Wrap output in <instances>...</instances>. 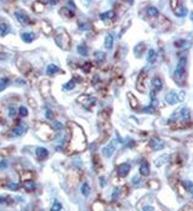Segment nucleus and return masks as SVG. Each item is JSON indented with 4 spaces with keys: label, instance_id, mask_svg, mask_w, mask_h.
<instances>
[{
    "label": "nucleus",
    "instance_id": "nucleus-1",
    "mask_svg": "<svg viewBox=\"0 0 193 211\" xmlns=\"http://www.w3.org/2000/svg\"><path fill=\"white\" fill-rule=\"evenodd\" d=\"M71 130V141H69V149L72 152H83L86 148V136L84 130L75 123H69Z\"/></svg>",
    "mask_w": 193,
    "mask_h": 211
},
{
    "label": "nucleus",
    "instance_id": "nucleus-2",
    "mask_svg": "<svg viewBox=\"0 0 193 211\" xmlns=\"http://www.w3.org/2000/svg\"><path fill=\"white\" fill-rule=\"evenodd\" d=\"M186 66H187V57L183 55L180 57L177 67L174 72V80L177 85L180 86H185L187 83V70H186Z\"/></svg>",
    "mask_w": 193,
    "mask_h": 211
},
{
    "label": "nucleus",
    "instance_id": "nucleus-3",
    "mask_svg": "<svg viewBox=\"0 0 193 211\" xmlns=\"http://www.w3.org/2000/svg\"><path fill=\"white\" fill-rule=\"evenodd\" d=\"M55 41L62 50H69L72 46L71 35L64 28H57L55 32Z\"/></svg>",
    "mask_w": 193,
    "mask_h": 211
},
{
    "label": "nucleus",
    "instance_id": "nucleus-4",
    "mask_svg": "<svg viewBox=\"0 0 193 211\" xmlns=\"http://www.w3.org/2000/svg\"><path fill=\"white\" fill-rule=\"evenodd\" d=\"M37 133L38 136L44 138V140H51L53 137V130L49 124L45 123H39L37 126Z\"/></svg>",
    "mask_w": 193,
    "mask_h": 211
},
{
    "label": "nucleus",
    "instance_id": "nucleus-5",
    "mask_svg": "<svg viewBox=\"0 0 193 211\" xmlns=\"http://www.w3.org/2000/svg\"><path fill=\"white\" fill-rule=\"evenodd\" d=\"M146 80H147V72L141 70L137 77V80H136V90L145 93L146 92Z\"/></svg>",
    "mask_w": 193,
    "mask_h": 211
},
{
    "label": "nucleus",
    "instance_id": "nucleus-6",
    "mask_svg": "<svg viewBox=\"0 0 193 211\" xmlns=\"http://www.w3.org/2000/svg\"><path fill=\"white\" fill-rule=\"evenodd\" d=\"M17 67H18V69L21 70L22 74H24V75H27V77L29 78V75L32 74V70H33L29 62H27V61L23 60V58H18V60H17Z\"/></svg>",
    "mask_w": 193,
    "mask_h": 211
},
{
    "label": "nucleus",
    "instance_id": "nucleus-7",
    "mask_svg": "<svg viewBox=\"0 0 193 211\" xmlns=\"http://www.w3.org/2000/svg\"><path fill=\"white\" fill-rule=\"evenodd\" d=\"M157 24L154 26V27H157V28H159V29L162 30H168L170 27H171V22L168 20L165 16H163L159 13V16L157 17Z\"/></svg>",
    "mask_w": 193,
    "mask_h": 211
},
{
    "label": "nucleus",
    "instance_id": "nucleus-8",
    "mask_svg": "<svg viewBox=\"0 0 193 211\" xmlns=\"http://www.w3.org/2000/svg\"><path fill=\"white\" fill-rule=\"evenodd\" d=\"M117 149V141L112 140V142H109L106 147L102 148V154L106 157V158H111L113 155V153Z\"/></svg>",
    "mask_w": 193,
    "mask_h": 211
},
{
    "label": "nucleus",
    "instance_id": "nucleus-9",
    "mask_svg": "<svg viewBox=\"0 0 193 211\" xmlns=\"http://www.w3.org/2000/svg\"><path fill=\"white\" fill-rule=\"evenodd\" d=\"M179 101H181L180 98V93H177L176 91H169L168 93H166V96H165V102L168 103V104H170V106H173V104H176Z\"/></svg>",
    "mask_w": 193,
    "mask_h": 211
},
{
    "label": "nucleus",
    "instance_id": "nucleus-10",
    "mask_svg": "<svg viewBox=\"0 0 193 211\" xmlns=\"http://www.w3.org/2000/svg\"><path fill=\"white\" fill-rule=\"evenodd\" d=\"M77 102H78V103H81V104H84V106L91 107V106L95 104L96 100H95V98H92L91 96H88V95H80V96L77 98Z\"/></svg>",
    "mask_w": 193,
    "mask_h": 211
},
{
    "label": "nucleus",
    "instance_id": "nucleus-11",
    "mask_svg": "<svg viewBox=\"0 0 193 211\" xmlns=\"http://www.w3.org/2000/svg\"><path fill=\"white\" fill-rule=\"evenodd\" d=\"M39 90L43 97H48L49 93H50V81L49 80H43L40 83V86H39Z\"/></svg>",
    "mask_w": 193,
    "mask_h": 211
},
{
    "label": "nucleus",
    "instance_id": "nucleus-12",
    "mask_svg": "<svg viewBox=\"0 0 193 211\" xmlns=\"http://www.w3.org/2000/svg\"><path fill=\"white\" fill-rule=\"evenodd\" d=\"M128 101H129V104H130V107H131L134 111H137L139 108H140V102L139 100L136 98V96L131 93V92H128Z\"/></svg>",
    "mask_w": 193,
    "mask_h": 211
},
{
    "label": "nucleus",
    "instance_id": "nucleus-13",
    "mask_svg": "<svg viewBox=\"0 0 193 211\" xmlns=\"http://www.w3.org/2000/svg\"><path fill=\"white\" fill-rule=\"evenodd\" d=\"M130 169H131L130 164H128V163L120 164V165L118 166V175H119L120 177H125V176H128V173L130 172Z\"/></svg>",
    "mask_w": 193,
    "mask_h": 211
},
{
    "label": "nucleus",
    "instance_id": "nucleus-14",
    "mask_svg": "<svg viewBox=\"0 0 193 211\" xmlns=\"http://www.w3.org/2000/svg\"><path fill=\"white\" fill-rule=\"evenodd\" d=\"M163 89V80L160 79V77L155 75L152 79V90L154 92H159Z\"/></svg>",
    "mask_w": 193,
    "mask_h": 211
},
{
    "label": "nucleus",
    "instance_id": "nucleus-15",
    "mask_svg": "<svg viewBox=\"0 0 193 211\" xmlns=\"http://www.w3.org/2000/svg\"><path fill=\"white\" fill-rule=\"evenodd\" d=\"M15 16H16V18L17 21L22 23V24H28V23H31V20H29V17L26 15V13H23V12H21V11H17V12H15Z\"/></svg>",
    "mask_w": 193,
    "mask_h": 211
},
{
    "label": "nucleus",
    "instance_id": "nucleus-16",
    "mask_svg": "<svg viewBox=\"0 0 193 211\" xmlns=\"http://www.w3.org/2000/svg\"><path fill=\"white\" fill-rule=\"evenodd\" d=\"M26 131H27V125H26V124H20V125H17L13 130L11 131V135H12V136H21V135H23Z\"/></svg>",
    "mask_w": 193,
    "mask_h": 211
},
{
    "label": "nucleus",
    "instance_id": "nucleus-17",
    "mask_svg": "<svg viewBox=\"0 0 193 211\" xmlns=\"http://www.w3.org/2000/svg\"><path fill=\"white\" fill-rule=\"evenodd\" d=\"M150 147L152 148L153 151H159L164 147V143L159 138H152L150 141Z\"/></svg>",
    "mask_w": 193,
    "mask_h": 211
},
{
    "label": "nucleus",
    "instance_id": "nucleus-18",
    "mask_svg": "<svg viewBox=\"0 0 193 211\" xmlns=\"http://www.w3.org/2000/svg\"><path fill=\"white\" fill-rule=\"evenodd\" d=\"M41 32L48 37L52 34V27L48 21H41Z\"/></svg>",
    "mask_w": 193,
    "mask_h": 211
},
{
    "label": "nucleus",
    "instance_id": "nucleus-19",
    "mask_svg": "<svg viewBox=\"0 0 193 211\" xmlns=\"http://www.w3.org/2000/svg\"><path fill=\"white\" fill-rule=\"evenodd\" d=\"M60 15H61L62 17H64V18L71 20V18L74 17V11L72 10V9H68V8H62L61 10H60Z\"/></svg>",
    "mask_w": 193,
    "mask_h": 211
},
{
    "label": "nucleus",
    "instance_id": "nucleus-20",
    "mask_svg": "<svg viewBox=\"0 0 193 211\" xmlns=\"http://www.w3.org/2000/svg\"><path fill=\"white\" fill-rule=\"evenodd\" d=\"M35 154H37V158L40 159V160H44V159H46V158L49 157V152H48V149H45V148H43V147L37 148Z\"/></svg>",
    "mask_w": 193,
    "mask_h": 211
},
{
    "label": "nucleus",
    "instance_id": "nucleus-21",
    "mask_svg": "<svg viewBox=\"0 0 193 211\" xmlns=\"http://www.w3.org/2000/svg\"><path fill=\"white\" fill-rule=\"evenodd\" d=\"M114 17H115V12L114 11H107V12H103V13L100 15V18L102 21H104V22H108V21L112 22V20H114Z\"/></svg>",
    "mask_w": 193,
    "mask_h": 211
},
{
    "label": "nucleus",
    "instance_id": "nucleus-22",
    "mask_svg": "<svg viewBox=\"0 0 193 211\" xmlns=\"http://www.w3.org/2000/svg\"><path fill=\"white\" fill-rule=\"evenodd\" d=\"M33 11L34 12H37V13H41V12H44V9H45V5H44V3L40 1V0H37V1H34V4H33Z\"/></svg>",
    "mask_w": 193,
    "mask_h": 211
},
{
    "label": "nucleus",
    "instance_id": "nucleus-23",
    "mask_svg": "<svg viewBox=\"0 0 193 211\" xmlns=\"http://www.w3.org/2000/svg\"><path fill=\"white\" fill-rule=\"evenodd\" d=\"M173 12L177 17H183V16L187 15V8H185L183 5H180V6H177L175 10H173Z\"/></svg>",
    "mask_w": 193,
    "mask_h": 211
},
{
    "label": "nucleus",
    "instance_id": "nucleus-24",
    "mask_svg": "<svg viewBox=\"0 0 193 211\" xmlns=\"http://www.w3.org/2000/svg\"><path fill=\"white\" fill-rule=\"evenodd\" d=\"M113 43H114V38H113L112 34H107L106 38H104V48L107 50H111L113 46Z\"/></svg>",
    "mask_w": 193,
    "mask_h": 211
},
{
    "label": "nucleus",
    "instance_id": "nucleus-25",
    "mask_svg": "<svg viewBox=\"0 0 193 211\" xmlns=\"http://www.w3.org/2000/svg\"><path fill=\"white\" fill-rule=\"evenodd\" d=\"M145 50H146V45H145V43H140V44H137V45H136V48L134 49V52H135V55H136L137 57H141Z\"/></svg>",
    "mask_w": 193,
    "mask_h": 211
},
{
    "label": "nucleus",
    "instance_id": "nucleus-26",
    "mask_svg": "<svg viewBox=\"0 0 193 211\" xmlns=\"http://www.w3.org/2000/svg\"><path fill=\"white\" fill-rule=\"evenodd\" d=\"M147 16L150 17V18H152V20H157V17L159 16V11L157 10L155 8H148L147 9Z\"/></svg>",
    "mask_w": 193,
    "mask_h": 211
},
{
    "label": "nucleus",
    "instance_id": "nucleus-27",
    "mask_svg": "<svg viewBox=\"0 0 193 211\" xmlns=\"http://www.w3.org/2000/svg\"><path fill=\"white\" fill-rule=\"evenodd\" d=\"M140 173L142 176H148L150 175V165L147 161H142L141 166H140Z\"/></svg>",
    "mask_w": 193,
    "mask_h": 211
},
{
    "label": "nucleus",
    "instance_id": "nucleus-28",
    "mask_svg": "<svg viewBox=\"0 0 193 211\" xmlns=\"http://www.w3.org/2000/svg\"><path fill=\"white\" fill-rule=\"evenodd\" d=\"M21 38H22V40L24 41V43H32L35 39V34L34 33H22Z\"/></svg>",
    "mask_w": 193,
    "mask_h": 211
},
{
    "label": "nucleus",
    "instance_id": "nucleus-29",
    "mask_svg": "<svg viewBox=\"0 0 193 211\" xmlns=\"http://www.w3.org/2000/svg\"><path fill=\"white\" fill-rule=\"evenodd\" d=\"M9 30H10L9 24L4 21H0V35H6L9 33Z\"/></svg>",
    "mask_w": 193,
    "mask_h": 211
},
{
    "label": "nucleus",
    "instance_id": "nucleus-30",
    "mask_svg": "<svg viewBox=\"0 0 193 211\" xmlns=\"http://www.w3.org/2000/svg\"><path fill=\"white\" fill-rule=\"evenodd\" d=\"M174 46L177 49H187L190 46V43L186 40H177L174 43Z\"/></svg>",
    "mask_w": 193,
    "mask_h": 211
},
{
    "label": "nucleus",
    "instance_id": "nucleus-31",
    "mask_svg": "<svg viewBox=\"0 0 193 211\" xmlns=\"http://www.w3.org/2000/svg\"><path fill=\"white\" fill-rule=\"evenodd\" d=\"M157 60V52L151 49V50H148V53H147V61L150 62V63H154Z\"/></svg>",
    "mask_w": 193,
    "mask_h": 211
},
{
    "label": "nucleus",
    "instance_id": "nucleus-32",
    "mask_svg": "<svg viewBox=\"0 0 193 211\" xmlns=\"http://www.w3.org/2000/svg\"><path fill=\"white\" fill-rule=\"evenodd\" d=\"M23 187H24V189L28 192H32L35 189V183L33 181H24V183H23Z\"/></svg>",
    "mask_w": 193,
    "mask_h": 211
},
{
    "label": "nucleus",
    "instance_id": "nucleus-33",
    "mask_svg": "<svg viewBox=\"0 0 193 211\" xmlns=\"http://www.w3.org/2000/svg\"><path fill=\"white\" fill-rule=\"evenodd\" d=\"M57 72H58V67L56 64H49L48 68H46V74L48 75H53Z\"/></svg>",
    "mask_w": 193,
    "mask_h": 211
},
{
    "label": "nucleus",
    "instance_id": "nucleus-34",
    "mask_svg": "<svg viewBox=\"0 0 193 211\" xmlns=\"http://www.w3.org/2000/svg\"><path fill=\"white\" fill-rule=\"evenodd\" d=\"M81 194L84 197H89V194H90V186L86 182L83 183V186H81Z\"/></svg>",
    "mask_w": 193,
    "mask_h": 211
},
{
    "label": "nucleus",
    "instance_id": "nucleus-35",
    "mask_svg": "<svg viewBox=\"0 0 193 211\" xmlns=\"http://www.w3.org/2000/svg\"><path fill=\"white\" fill-rule=\"evenodd\" d=\"M159 182L157 181V180H151V181H148V187L150 188H152V189H158L159 188Z\"/></svg>",
    "mask_w": 193,
    "mask_h": 211
},
{
    "label": "nucleus",
    "instance_id": "nucleus-36",
    "mask_svg": "<svg viewBox=\"0 0 193 211\" xmlns=\"http://www.w3.org/2000/svg\"><path fill=\"white\" fill-rule=\"evenodd\" d=\"M78 52H79V55H81V56H86V55H88L86 46H85V45H79V46H78Z\"/></svg>",
    "mask_w": 193,
    "mask_h": 211
},
{
    "label": "nucleus",
    "instance_id": "nucleus-37",
    "mask_svg": "<svg viewBox=\"0 0 193 211\" xmlns=\"http://www.w3.org/2000/svg\"><path fill=\"white\" fill-rule=\"evenodd\" d=\"M74 86H75V81L71 80V81H68L67 84L63 85V89H64V90H72V89H74Z\"/></svg>",
    "mask_w": 193,
    "mask_h": 211
},
{
    "label": "nucleus",
    "instance_id": "nucleus-38",
    "mask_svg": "<svg viewBox=\"0 0 193 211\" xmlns=\"http://www.w3.org/2000/svg\"><path fill=\"white\" fill-rule=\"evenodd\" d=\"M8 84H9V79L8 78H3L1 80H0V91H3L6 86H8Z\"/></svg>",
    "mask_w": 193,
    "mask_h": 211
},
{
    "label": "nucleus",
    "instance_id": "nucleus-39",
    "mask_svg": "<svg viewBox=\"0 0 193 211\" xmlns=\"http://www.w3.org/2000/svg\"><path fill=\"white\" fill-rule=\"evenodd\" d=\"M180 5H181V0H170V6H171L173 10H175Z\"/></svg>",
    "mask_w": 193,
    "mask_h": 211
},
{
    "label": "nucleus",
    "instance_id": "nucleus-40",
    "mask_svg": "<svg viewBox=\"0 0 193 211\" xmlns=\"http://www.w3.org/2000/svg\"><path fill=\"white\" fill-rule=\"evenodd\" d=\"M143 112H146V113H151V114H155L157 113V111H155V108L153 107V106H148V107H145L143 108Z\"/></svg>",
    "mask_w": 193,
    "mask_h": 211
},
{
    "label": "nucleus",
    "instance_id": "nucleus-41",
    "mask_svg": "<svg viewBox=\"0 0 193 211\" xmlns=\"http://www.w3.org/2000/svg\"><path fill=\"white\" fill-rule=\"evenodd\" d=\"M61 209H62L61 204L58 201H55L53 205H52V208H51V211H61Z\"/></svg>",
    "mask_w": 193,
    "mask_h": 211
},
{
    "label": "nucleus",
    "instance_id": "nucleus-42",
    "mask_svg": "<svg viewBox=\"0 0 193 211\" xmlns=\"http://www.w3.org/2000/svg\"><path fill=\"white\" fill-rule=\"evenodd\" d=\"M18 112H20L21 117H27V115H28V109H27L26 107H23V106H21Z\"/></svg>",
    "mask_w": 193,
    "mask_h": 211
},
{
    "label": "nucleus",
    "instance_id": "nucleus-43",
    "mask_svg": "<svg viewBox=\"0 0 193 211\" xmlns=\"http://www.w3.org/2000/svg\"><path fill=\"white\" fill-rule=\"evenodd\" d=\"M94 163H95V168H96V170H99V168H100V157L97 155V154H95L94 155Z\"/></svg>",
    "mask_w": 193,
    "mask_h": 211
},
{
    "label": "nucleus",
    "instance_id": "nucleus-44",
    "mask_svg": "<svg viewBox=\"0 0 193 211\" xmlns=\"http://www.w3.org/2000/svg\"><path fill=\"white\" fill-rule=\"evenodd\" d=\"M95 56H96V60L100 61V62L104 60V53H102V52H100V51H99V52H96V53H95Z\"/></svg>",
    "mask_w": 193,
    "mask_h": 211
},
{
    "label": "nucleus",
    "instance_id": "nucleus-45",
    "mask_svg": "<svg viewBox=\"0 0 193 211\" xmlns=\"http://www.w3.org/2000/svg\"><path fill=\"white\" fill-rule=\"evenodd\" d=\"M8 187H9L10 189H12V191H16V189H18V187H20V186H18L17 183H9V184H8Z\"/></svg>",
    "mask_w": 193,
    "mask_h": 211
},
{
    "label": "nucleus",
    "instance_id": "nucleus-46",
    "mask_svg": "<svg viewBox=\"0 0 193 211\" xmlns=\"http://www.w3.org/2000/svg\"><path fill=\"white\" fill-rule=\"evenodd\" d=\"M117 84H118L119 86H122L123 84H124V77H123V75H118V77H117Z\"/></svg>",
    "mask_w": 193,
    "mask_h": 211
},
{
    "label": "nucleus",
    "instance_id": "nucleus-47",
    "mask_svg": "<svg viewBox=\"0 0 193 211\" xmlns=\"http://www.w3.org/2000/svg\"><path fill=\"white\" fill-rule=\"evenodd\" d=\"M9 114H10V117H15V115H16V108H15V107H10Z\"/></svg>",
    "mask_w": 193,
    "mask_h": 211
},
{
    "label": "nucleus",
    "instance_id": "nucleus-48",
    "mask_svg": "<svg viewBox=\"0 0 193 211\" xmlns=\"http://www.w3.org/2000/svg\"><path fill=\"white\" fill-rule=\"evenodd\" d=\"M181 211H193V206L192 205H186L181 209Z\"/></svg>",
    "mask_w": 193,
    "mask_h": 211
},
{
    "label": "nucleus",
    "instance_id": "nucleus-49",
    "mask_svg": "<svg viewBox=\"0 0 193 211\" xmlns=\"http://www.w3.org/2000/svg\"><path fill=\"white\" fill-rule=\"evenodd\" d=\"M28 102L31 103V106L33 107V108H37V102L33 100V98H28Z\"/></svg>",
    "mask_w": 193,
    "mask_h": 211
},
{
    "label": "nucleus",
    "instance_id": "nucleus-50",
    "mask_svg": "<svg viewBox=\"0 0 193 211\" xmlns=\"http://www.w3.org/2000/svg\"><path fill=\"white\" fill-rule=\"evenodd\" d=\"M5 168H8V164H6V161H0V169H5Z\"/></svg>",
    "mask_w": 193,
    "mask_h": 211
},
{
    "label": "nucleus",
    "instance_id": "nucleus-51",
    "mask_svg": "<svg viewBox=\"0 0 193 211\" xmlns=\"http://www.w3.org/2000/svg\"><path fill=\"white\" fill-rule=\"evenodd\" d=\"M46 118H49V119H52V118H53V117H52V112L46 111Z\"/></svg>",
    "mask_w": 193,
    "mask_h": 211
},
{
    "label": "nucleus",
    "instance_id": "nucleus-52",
    "mask_svg": "<svg viewBox=\"0 0 193 211\" xmlns=\"http://www.w3.org/2000/svg\"><path fill=\"white\" fill-rule=\"evenodd\" d=\"M53 128H55V129H58V130H60V129H62L63 126H62L60 123H57V121H56V123H55V126H53Z\"/></svg>",
    "mask_w": 193,
    "mask_h": 211
},
{
    "label": "nucleus",
    "instance_id": "nucleus-53",
    "mask_svg": "<svg viewBox=\"0 0 193 211\" xmlns=\"http://www.w3.org/2000/svg\"><path fill=\"white\" fill-rule=\"evenodd\" d=\"M81 1H83V4H84L85 6H89L90 3H91V0H81Z\"/></svg>",
    "mask_w": 193,
    "mask_h": 211
},
{
    "label": "nucleus",
    "instance_id": "nucleus-54",
    "mask_svg": "<svg viewBox=\"0 0 193 211\" xmlns=\"http://www.w3.org/2000/svg\"><path fill=\"white\" fill-rule=\"evenodd\" d=\"M143 211H153V208H151V206H146V208L143 209Z\"/></svg>",
    "mask_w": 193,
    "mask_h": 211
},
{
    "label": "nucleus",
    "instance_id": "nucleus-55",
    "mask_svg": "<svg viewBox=\"0 0 193 211\" xmlns=\"http://www.w3.org/2000/svg\"><path fill=\"white\" fill-rule=\"evenodd\" d=\"M125 1H126V3L129 4V5H131L132 3H134V0H125Z\"/></svg>",
    "mask_w": 193,
    "mask_h": 211
},
{
    "label": "nucleus",
    "instance_id": "nucleus-56",
    "mask_svg": "<svg viewBox=\"0 0 193 211\" xmlns=\"http://www.w3.org/2000/svg\"><path fill=\"white\" fill-rule=\"evenodd\" d=\"M50 3L51 4H56V3H57V0H50Z\"/></svg>",
    "mask_w": 193,
    "mask_h": 211
},
{
    "label": "nucleus",
    "instance_id": "nucleus-57",
    "mask_svg": "<svg viewBox=\"0 0 193 211\" xmlns=\"http://www.w3.org/2000/svg\"><path fill=\"white\" fill-rule=\"evenodd\" d=\"M191 21L193 22V12H191Z\"/></svg>",
    "mask_w": 193,
    "mask_h": 211
}]
</instances>
